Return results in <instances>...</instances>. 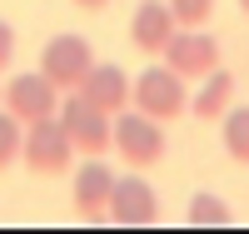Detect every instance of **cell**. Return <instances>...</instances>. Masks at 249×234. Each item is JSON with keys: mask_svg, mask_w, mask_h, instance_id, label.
Instances as JSON below:
<instances>
[{"mask_svg": "<svg viewBox=\"0 0 249 234\" xmlns=\"http://www.w3.org/2000/svg\"><path fill=\"white\" fill-rule=\"evenodd\" d=\"M110 189H115V169H105V155H90L85 164L75 169V184H70L75 215H80V219H105Z\"/></svg>", "mask_w": 249, "mask_h": 234, "instance_id": "9", "label": "cell"}, {"mask_svg": "<svg viewBox=\"0 0 249 234\" xmlns=\"http://www.w3.org/2000/svg\"><path fill=\"white\" fill-rule=\"evenodd\" d=\"M20 160V120L0 110V175Z\"/></svg>", "mask_w": 249, "mask_h": 234, "instance_id": "16", "label": "cell"}, {"mask_svg": "<svg viewBox=\"0 0 249 234\" xmlns=\"http://www.w3.org/2000/svg\"><path fill=\"white\" fill-rule=\"evenodd\" d=\"M160 55H164V65L190 85V80H204V75L219 65V40L204 35V30H175L170 45H164Z\"/></svg>", "mask_w": 249, "mask_h": 234, "instance_id": "8", "label": "cell"}, {"mask_svg": "<svg viewBox=\"0 0 249 234\" xmlns=\"http://www.w3.org/2000/svg\"><path fill=\"white\" fill-rule=\"evenodd\" d=\"M55 105H60V90H55V85L40 75V70L15 75L10 85H0V110H5V115H15L20 125H35V120L55 115Z\"/></svg>", "mask_w": 249, "mask_h": 234, "instance_id": "7", "label": "cell"}, {"mask_svg": "<svg viewBox=\"0 0 249 234\" xmlns=\"http://www.w3.org/2000/svg\"><path fill=\"white\" fill-rule=\"evenodd\" d=\"M55 120L65 125V135L75 144V155H110V115L95 110V105L80 95V90H65L55 105Z\"/></svg>", "mask_w": 249, "mask_h": 234, "instance_id": "4", "label": "cell"}, {"mask_svg": "<svg viewBox=\"0 0 249 234\" xmlns=\"http://www.w3.org/2000/svg\"><path fill=\"white\" fill-rule=\"evenodd\" d=\"M75 90L85 95L95 110H105V115L130 110V75H124L120 65H90V70H85V80H80Z\"/></svg>", "mask_w": 249, "mask_h": 234, "instance_id": "11", "label": "cell"}, {"mask_svg": "<svg viewBox=\"0 0 249 234\" xmlns=\"http://www.w3.org/2000/svg\"><path fill=\"white\" fill-rule=\"evenodd\" d=\"M170 35H175V15L164 0H140L135 15H130V45L140 55H160L164 45H170Z\"/></svg>", "mask_w": 249, "mask_h": 234, "instance_id": "10", "label": "cell"}, {"mask_svg": "<svg viewBox=\"0 0 249 234\" xmlns=\"http://www.w3.org/2000/svg\"><path fill=\"white\" fill-rule=\"evenodd\" d=\"M10 55H15V30L5 25V20H0V70L10 65Z\"/></svg>", "mask_w": 249, "mask_h": 234, "instance_id": "17", "label": "cell"}, {"mask_svg": "<svg viewBox=\"0 0 249 234\" xmlns=\"http://www.w3.org/2000/svg\"><path fill=\"white\" fill-rule=\"evenodd\" d=\"M219 140L234 164H249V105H230L219 115Z\"/></svg>", "mask_w": 249, "mask_h": 234, "instance_id": "13", "label": "cell"}, {"mask_svg": "<svg viewBox=\"0 0 249 234\" xmlns=\"http://www.w3.org/2000/svg\"><path fill=\"white\" fill-rule=\"evenodd\" d=\"M105 219L120 224V229H150V224H160V195H155V184L140 180V175H124V180L115 175Z\"/></svg>", "mask_w": 249, "mask_h": 234, "instance_id": "5", "label": "cell"}, {"mask_svg": "<svg viewBox=\"0 0 249 234\" xmlns=\"http://www.w3.org/2000/svg\"><path fill=\"white\" fill-rule=\"evenodd\" d=\"M110 150L130 169H155L164 160V125L140 110H120L110 115Z\"/></svg>", "mask_w": 249, "mask_h": 234, "instance_id": "2", "label": "cell"}, {"mask_svg": "<svg viewBox=\"0 0 249 234\" xmlns=\"http://www.w3.org/2000/svg\"><path fill=\"white\" fill-rule=\"evenodd\" d=\"M184 219H190L195 229H224V224H234L230 204H224L219 195H195L190 209H184Z\"/></svg>", "mask_w": 249, "mask_h": 234, "instance_id": "14", "label": "cell"}, {"mask_svg": "<svg viewBox=\"0 0 249 234\" xmlns=\"http://www.w3.org/2000/svg\"><path fill=\"white\" fill-rule=\"evenodd\" d=\"M239 10H244V15H249V0H239Z\"/></svg>", "mask_w": 249, "mask_h": 234, "instance_id": "19", "label": "cell"}, {"mask_svg": "<svg viewBox=\"0 0 249 234\" xmlns=\"http://www.w3.org/2000/svg\"><path fill=\"white\" fill-rule=\"evenodd\" d=\"M175 15V30H204L214 15V0H164Z\"/></svg>", "mask_w": 249, "mask_h": 234, "instance_id": "15", "label": "cell"}, {"mask_svg": "<svg viewBox=\"0 0 249 234\" xmlns=\"http://www.w3.org/2000/svg\"><path fill=\"white\" fill-rule=\"evenodd\" d=\"M75 5H80V10H105L110 0H75Z\"/></svg>", "mask_w": 249, "mask_h": 234, "instance_id": "18", "label": "cell"}, {"mask_svg": "<svg viewBox=\"0 0 249 234\" xmlns=\"http://www.w3.org/2000/svg\"><path fill=\"white\" fill-rule=\"evenodd\" d=\"M234 90H239V85H234V75L224 70V65H214L210 75L199 80V90L190 95V105H184V110H190L195 120H204V125H214V120L234 105Z\"/></svg>", "mask_w": 249, "mask_h": 234, "instance_id": "12", "label": "cell"}, {"mask_svg": "<svg viewBox=\"0 0 249 234\" xmlns=\"http://www.w3.org/2000/svg\"><path fill=\"white\" fill-rule=\"evenodd\" d=\"M130 105L140 115H150L160 125H170L184 115V105H190V90H184V80L170 70V65H150L140 80H130Z\"/></svg>", "mask_w": 249, "mask_h": 234, "instance_id": "3", "label": "cell"}, {"mask_svg": "<svg viewBox=\"0 0 249 234\" xmlns=\"http://www.w3.org/2000/svg\"><path fill=\"white\" fill-rule=\"evenodd\" d=\"M90 65H95V50H90L85 35H55V40H45V50H40V75H45L60 95L75 90Z\"/></svg>", "mask_w": 249, "mask_h": 234, "instance_id": "6", "label": "cell"}, {"mask_svg": "<svg viewBox=\"0 0 249 234\" xmlns=\"http://www.w3.org/2000/svg\"><path fill=\"white\" fill-rule=\"evenodd\" d=\"M20 164L40 180H55V175H70L75 169V144H70L65 125L55 115L35 120V125H20Z\"/></svg>", "mask_w": 249, "mask_h": 234, "instance_id": "1", "label": "cell"}]
</instances>
